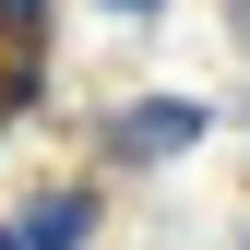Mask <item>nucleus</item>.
<instances>
[{
    "label": "nucleus",
    "instance_id": "20e7f679",
    "mask_svg": "<svg viewBox=\"0 0 250 250\" xmlns=\"http://www.w3.org/2000/svg\"><path fill=\"white\" fill-rule=\"evenodd\" d=\"M107 12H155V0H107Z\"/></svg>",
    "mask_w": 250,
    "mask_h": 250
},
{
    "label": "nucleus",
    "instance_id": "f257e3e1",
    "mask_svg": "<svg viewBox=\"0 0 250 250\" xmlns=\"http://www.w3.org/2000/svg\"><path fill=\"white\" fill-rule=\"evenodd\" d=\"M191 143H203V96H143L119 119V155H143V167L155 155H191Z\"/></svg>",
    "mask_w": 250,
    "mask_h": 250
},
{
    "label": "nucleus",
    "instance_id": "7ed1b4c3",
    "mask_svg": "<svg viewBox=\"0 0 250 250\" xmlns=\"http://www.w3.org/2000/svg\"><path fill=\"white\" fill-rule=\"evenodd\" d=\"M0 24H12V36H36V24H48V0H0Z\"/></svg>",
    "mask_w": 250,
    "mask_h": 250
},
{
    "label": "nucleus",
    "instance_id": "39448f33",
    "mask_svg": "<svg viewBox=\"0 0 250 250\" xmlns=\"http://www.w3.org/2000/svg\"><path fill=\"white\" fill-rule=\"evenodd\" d=\"M0 250H24V238H12V227H0Z\"/></svg>",
    "mask_w": 250,
    "mask_h": 250
},
{
    "label": "nucleus",
    "instance_id": "f03ea898",
    "mask_svg": "<svg viewBox=\"0 0 250 250\" xmlns=\"http://www.w3.org/2000/svg\"><path fill=\"white\" fill-rule=\"evenodd\" d=\"M12 238H24V250H83V238H96V191H36Z\"/></svg>",
    "mask_w": 250,
    "mask_h": 250
}]
</instances>
